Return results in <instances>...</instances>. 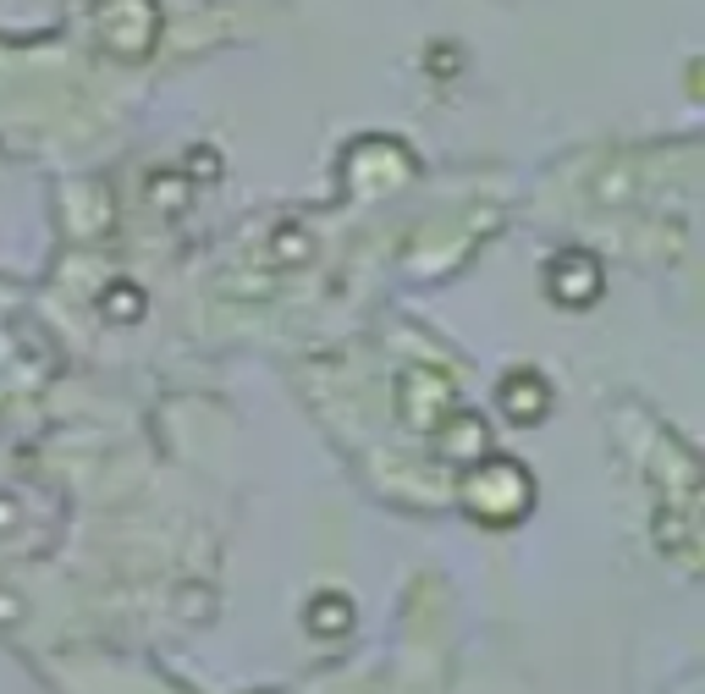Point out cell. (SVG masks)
Here are the masks:
<instances>
[{"label":"cell","instance_id":"obj_1","mask_svg":"<svg viewBox=\"0 0 705 694\" xmlns=\"http://www.w3.org/2000/svg\"><path fill=\"white\" fill-rule=\"evenodd\" d=\"M601 287H606V276H601V265H595V253H584V248L557 253V259H552V271H546V293H552L562 309H584V303H595Z\"/></svg>","mask_w":705,"mask_h":694},{"label":"cell","instance_id":"obj_2","mask_svg":"<svg viewBox=\"0 0 705 694\" xmlns=\"http://www.w3.org/2000/svg\"><path fill=\"white\" fill-rule=\"evenodd\" d=\"M496 397H502V413H507L512 424H541V419L552 413V386H546V375H535V370H512V375L496 386Z\"/></svg>","mask_w":705,"mask_h":694},{"label":"cell","instance_id":"obj_3","mask_svg":"<svg viewBox=\"0 0 705 694\" xmlns=\"http://www.w3.org/2000/svg\"><path fill=\"white\" fill-rule=\"evenodd\" d=\"M347 618H352V606H347L342 595H320V600L309 606V629H314V634H342Z\"/></svg>","mask_w":705,"mask_h":694},{"label":"cell","instance_id":"obj_4","mask_svg":"<svg viewBox=\"0 0 705 694\" xmlns=\"http://www.w3.org/2000/svg\"><path fill=\"white\" fill-rule=\"evenodd\" d=\"M100 303H106L111 320H138V314H144V293H138V287H111Z\"/></svg>","mask_w":705,"mask_h":694}]
</instances>
